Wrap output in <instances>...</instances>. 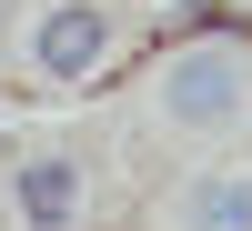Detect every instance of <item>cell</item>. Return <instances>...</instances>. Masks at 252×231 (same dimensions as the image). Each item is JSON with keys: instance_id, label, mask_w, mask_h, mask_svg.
<instances>
[{"instance_id": "cell-1", "label": "cell", "mask_w": 252, "mask_h": 231, "mask_svg": "<svg viewBox=\"0 0 252 231\" xmlns=\"http://www.w3.org/2000/svg\"><path fill=\"white\" fill-rule=\"evenodd\" d=\"M242 111H252V51H232V40H182L152 80V121L182 131V141L232 131Z\"/></svg>"}, {"instance_id": "cell-2", "label": "cell", "mask_w": 252, "mask_h": 231, "mask_svg": "<svg viewBox=\"0 0 252 231\" xmlns=\"http://www.w3.org/2000/svg\"><path fill=\"white\" fill-rule=\"evenodd\" d=\"M111 60H121L111 0H40L20 20V71L40 91H91V80H111Z\"/></svg>"}, {"instance_id": "cell-3", "label": "cell", "mask_w": 252, "mask_h": 231, "mask_svg": "<svg viewBox=\"0 0 252 231\" xmlns=\"http://www.w3.org/2000/svg\"><path fill=\"white\" fill-rule=\"evenodd\" d=\"M81 221H91V171L71 151L10 161V231H81Z\"/></svg>"}, {"instance_id": "cell-4", "label": "cell", "mask_w": 252, "mask_h": 231, "mask_svg": "<svg viewBox=\"0 0 252 231\" xmlns=\"http://www.w3.org/2000/svg\"><path fill=\"white\" fill-rule=\"evenodd\" d=\"M172 231H252V171L242 161H212V171H192L172 191V211H161Z\"/></svg>"}, {"instance_id": "cell-5", "label": "cell", "mask_w": 252, "mask_h": 231, "mask_svg": "<svg viewBox=\"0 0 252 231\" xmlns=\"http://www.w3.org/2000/svg\"><path fill=\"white\" fill-rule=\"evenodd\" d=\"M0 10H10V0H0Z\"/></svg>"}]
</instances>
